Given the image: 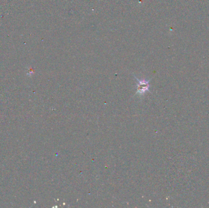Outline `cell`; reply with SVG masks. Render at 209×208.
<instances>
[{"label":"cell","mask_w":209,"mask_h":208,"mask_svg":"<svg viewBox=\"0 0 209 208\" xmlns=\"http://www.w3.org/2000/svg\"><path fill=\"white\" fill-rule=\"evenodd\" d=\"M138 81L137 84V93L139 95L144 93L149 90V82L148 81H146L144 79L140 80L136 78Z\"/></svg>","instance_id":"obj_1"}]
</instances>
